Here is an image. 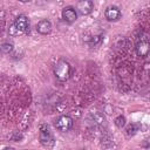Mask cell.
<instances>
[{
	"label": "cell",
	"instance_id": "cell-1",
	"mask_svg": "<svg viewBox=\"0 0 150 150\" xmlns=\"http://www.w3.org/2000/svg\"><path fill=\"white\" fill-rule=\"evenodd\" d=\"M54 74L59 81H66L70 76V64L67 61H59L55 64L54 68Z\"/></svg>",
	"mask_w": 150,
	"mask_h": 150
},
{
	"label": "cell",
	"instance_id": "cell-2",
	"mask_svg": "<svg viewBox=\"0 0 150 150\" xmlns=\"http://www.w3.org/2000/svg\"><path fill=\"white\" fill-rule=\"evenodd\" d=\"M40 142L46 148H52L54 145V137L47 125L40 127Z\"/></svg>",
	"mask_w": 150,
	"mask_h": 150
},
{
	"label": "cell",
	"instance_id": "cell-3",
	"mask_svg": "<svg viewBox=\"0 0 150 150\" xmlns=\"http://www.w3.org/2000/svg\"><path fill=\"white\" fill-rule=\"evenodd\" d=\"M71 127H73V120L69 116L63 115V116H60L59 118H56V121H55V128L61 132L68 131Z\"/></svg>",
	"mask_w": 150,
	"mask_h": 150
},
{
	"label": "cell",
	"instance_id": "cell-4",
	"mask_svg": "<svg viewBox=\"0 0 150 150\" xmlns=\"http://www.w3.org/2000/svg\"><path fill=\"white\" fill-rule=\"evenodd\" d=\"M13 26L18 29V32H19L20 34H22V33H25V32L28 30V28H29V22H28V19H27L25 15H19V16L14 20Z\"/></svg>",
	"mask_w": 150,
	"mask_h": 150
},
{
	"label": "cell",
	"instance_id": "cell-5",
	"mask_svg": "<svg viewBox=\"0 0 150 150\" xmlns=\"http://www.w3.org/2000/svg\"><path fill=\"white\" fill-rule=\"evenodd\" d=\"M76 8H77V11H79L80 14L87 15V14H89L94 9V4L90 0H82V1H80L77 4Z\"/></svg>",
	"mask_w": 150,
	"mask_h": 150
},
{
	"label": "cell",
	"instance_id": "cell-6",
	"mask_svg": "<svg viewBox=\"0 0 150 150\" xmlns=\"http://www.w3.org/2000/svg\"><path fill=\"white\" fill-rule=\"evenodd\" d=\"M135 49H136V53H137L138 56H141V57L146 56L148 53H149V42H148V39H144V40L141 39V41H138L136 43Z\"/></svg>",
	"mask_w": 150,
	"mask_h": 150
},
{
	"label": "cell",
	"instance_id": "cell-7",
	"mask_svg": "<svg viewBox=\"0 0 150 150\" xmlns=\"http://www.w3.org/2000/svg\"><path fill=\"white\" fill-rule=\"evenodd\" d=\"M62 18H63L64 21H67V22H69V23L74 22V21L77 19L76 9L73 8V7H70V6L63 8V11H62Z\"/></svg>",
	"mask_w": 150,
	"mask_h": 150
},
{
	"label": "cell",
	"instance_id": "cell-8",
	"mask_svg": "<svg viewBox=\"0 0 150 150\" xmlns=\"http://www.w3.org/2000/svg\"><path fill=\"white\" fill-rule=\"evenodd\" d=\"M104 15H105V19H107V20H109V21H116V20L120 19L121 12H120L118 7H116V6H110V7H108V8L105 9Z\"/></svg>",
	"mask_w": 150,
	"mask_h": 150
},
{
	"label": "cell",
	"instance_id": "cell-9",
	"mask_svg": "<svg viewBox=\"0 0 150 150\" xmlns=\"http://www.w3.org/2000/svg\"><path fill=\"white\" fill-rule=\"evenodd\" d=\"M36 30L40 34H48L52 30V23L48 20H41L36 25Z\"/></svg>",
	"mask_w": 150,
	"mask_h": 150
},
{
	"label": "cell",
	"instance_id": "cell-10",
	"mask_svg": "<svg viewBox=\"0 0 150 150\" xmlns=\"http://www.w3.org/2000/svg\"><path fill=\"white\" fill-rule=\"evenodd\" d=\"M91 120H93V123L96 124V125H101L103 122H104V116L101 114V112H94L91 115Z\"/></svg>",
	"mask_w": 150,
	"mask_h": 150
},
{
	"label": "cell",
	"instance_id": "cell-11",
	"mask_svg": "<svg viewBox=\"0 0 150 150\" xmlns=\"http://www.w3.org/2000/svg\"><path fill=\"white\" fill-rule=\"evenodd\" d=\"M138 130H139V125L136 124V123H132V124H130V125L127 128V135H128V136H130V135H135Z\"/></svg>",
	"mask_w": 150,
	"mask_h": 150
},
{
	"label": "cell",
	"instance_id": "cell-12",
	"mask_svg": "<svg viewBox=\"0 0 150 150\" xmlns=\"http://www.w3.org/2000/svg\"><path fill=\"white\" fill-rule=\"evenodd\" d=\"M12 49H13V45L12 43H2L1 46H0V50L2 52V53H5V54H8L9 52H12Z\"/></svg>",
	"mask_w": 150,
	"mask_h": 150
},
{
	"label": "cell",
	"instance_id": "cell-13",
	"mask_svg": "<svg viewBox=\"0 0 150 150\" xmlns=\"http://www.w3.org/2000/svg\"><path fill=\"white\" fill-rule=\"evenodd\" d=\"M124 124H125V117L124 116H117L116 118H115V125L117 127V128H122V127H124Z\"/></svg>",
	"mask_w": 150,
	"mask_h": 150
},
{
	"label": "cell",
	"instance_id": "cell-14",
	"mask_svg": "<svg viewBox=\"0 0 150 150\" xmlns=\"http://www.w3.org/2000/svg\"><path fill=\"white\" fill-rule=\"evenodd\" d=\"M9 34L11 35H13V36H16V35H20V33L18 32V29L12 25L11 27H9Z\"/></svg>",
	"mask_w": 150,
	"mask_h": 150
},
{
	"label": "cell",
	"instance_id": "cell-15",
	"mask_svg": "<svg viewBox=\"0 0 150 150\" xmlns=\"http://www.w3.org/2000/svg\"><path fill=\"white\" fill-rule=\"evenodd\" d=\"M4 150H15L14 148H11V146H8V148H5Z\"/></svg>",
	"mask_w": 150,
	"mask_h": 150
},
{
	"label": "cell",
	"instance_id": "cell-16",
	"mask_svg": "<svg viewBox=\"0 0 150 150\" xmlns=\"http://www.w3.org/2000/svg\"><path fill=\"white\" fill-rule=\"evenodd\" d=\"M0 33H1V26H0Z\"/></svg>",
	"mask_w": 150,
	"mask_h": 150
}]
</instances>
